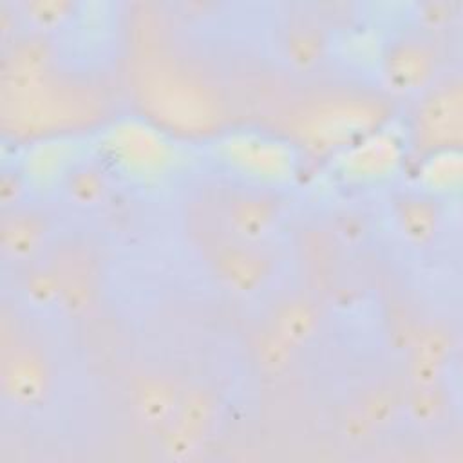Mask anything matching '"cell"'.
<instances>
[{
	"label": "cell",
	"instance_id": "cell-1",
	"mask_svg": "<svg viewBox=\"0 0 463 463\" xmlns=\"http://www.w3.org/2000/svg\"><path fill=\"white\" fill-rule=\"evenodd\" d=\"M134 89L143 110L177 132H210L224 118V101L213 85L174 58L146 56L136 71Z\"/></svg>",
	"mask_w": 463,
	"mask_h": 463
},
{
	"label": "cell",
	"instance_id": "cell-2",
	"mask_svg": "<svg viewBox=\"0 0 463 463\" xmlns=\"http://www.w3.org/2000/svg\"><path fill=\"white\" fill-rule=\"evenodd\" d=\"M101 110L92 89L54 76L51 71L25 83L0 87V118L5 132L18 137L49 134L89 125Z\"/></svg>",
	"mask_w": 463,
	"mask_h": 463
},
{
	"label": "cell",
	"instance_id": "cell-3",
	"mask_svg": "<svg viewBox=\"0 0 463 463\" xmlns=\"http://www.w3.org/2000/svg\"><path fill=\"white\" fill-rule=\"evenodd\" d=\"M385 118V109L374 98L354 92H327L304 101L289 118V132L313 150L351 145Z\"/></svg>",
	"mask_w": 463,
	"mask_h": 463
},
{
	"label": "cell",
	"instance_id": "cell-4",
	"mask_svg": "<svg viewBox=\"0 0 463 463\" xmlns=\"http://www.w3.org/2000/svg\"><path fill=\"white\" fill-rule=\"evenodd\" d=\"M461 81L452 80L430 89L412 118L416 145L430 152L454 150L461 141Z\"/></svg>",
	"mask_w": 463,
	"mask_h": 463
},
{
	"label": "cell",
	"instance_id": "cell-5",
	"mask_svg": "<svg viewBox=\"0 0 463 463\" xmlns=\"http://www.w3.org/2000/svg\"><path fill=\"white\" fill-rule=\"evenodd\" d=\"M105 146L121 168L141 177L161 174L172 154L163 134L141 121H125L114 127Z\"/></svg>",
	"mask_w": 463,
	"mask_h": 463
},
{
	"label": "cell",
	"instance_id": "cell-6",
	"mask_svg": "<svg viewBox=\"0 0 463 463\" xmlns=\"http://www.w3.org/2000/svg\"><path fill=\"white\" fill-rule=\"evenodd\" d=\"M215 412L212 391L195 385L179 396L172 418L165 425L163 447L172 459L190 458L203 443Z\"/></svg>",
	"mask_w": 463,
	"mask_h": 463
},
{
	"label": "cell",
	"instance_id": "cell-7",
	"mask_svg": "<svg viewBox=\"0 0 463 463\" xmlns=\"http://www.w3.org/2000/svg\"><path fill=\"white\" fill-rule=\"evenodd\" d=\"M51 369L43 353L29 344L4 347L0 385L4 396L18 405H34L49 391Z\"/></svg>",
	"mask_w": 463,
	"mask_h": 463
},
{
	"label": "cell",
	"instance_id": "cell-8",
	"mask_svg": "<svg viewBox=\"0 0 463 463\" xmlns=\"http://www.w3.org/2000/svg\"><path fill=\"white\" fill-rule=\"evenodd\" d=\"M387 83L396 90L423 89L434 76L436 52L432 45L418 36H403L389 43L382 56Z\"/></svg>",
	"mask_w": 463,
	"mask_h": 463
},
{
	"label": "cell",
	"instance_id": "cell-9",
	"mask_svg": "<svg viewBox=\"0 0 463 463\" xmlns=\"http://www.w3.org/2000/svg\"><path fill=\"white\" fill-rule=\"evenodd\" d=\"M226 157L250 175L280 179L291 172V152L257 136H235L226 143Z\"/></svg>",
	"mask_w": 463,
	"mask_h": 463
},
{
	"label": "cell",
	"instance_id": "cell-10",
	"mask_svg": "<svg viewBox=\"0 0 463 463\" xmlns=\"http://www.w3.org/2000/svg\"><path fill=\"white\" fill-rule=\"evenodd\" d=\"M400 161V143L389 132H371L360 141L351 143L344 156L342 166L349 177L376 179L394 170Z\"/></svg>",
	"mask_w": 463,
	"mask_h": 463
},
{
	"label": "cell",
	"instance_id": "cell-11",
	"mask_svg": "<svg viewBox=\"0 0 463 463\" xmlns=\"http://www.w3.org/2000/svg\"><path fill=\"white\" fill-rule=\"evenodd\" d=\"M452 338L449 331L441 326L429 324L414 333L411 345V364L409 373L412 385H430L436 383L441 367L450 356Z\"/></svg>",
	"mask_w": 463,
	"mask_h": 463
},
{
	"label": "cell",
	"instance_id": "cell-12",
	"mask_svg": "<svg viewBox=\"0 0 463 463\" xmlns=\"http://www.w3.org/2000/svg\"><path fill=\"white\" fill-rule=\"evenodd\" d=\"M215 268L221 279L235 291L250 293L266 277L269 266L260 251L244 246H224L217 251Z\"/></svg>",
	"mask_w": 463,
	"mask_h": 463
},
{
	"label": "cell",
	"instance_id": "cell-13",
	"mask_svg": "<svg viewBox=\"0 0 463 463\" xmlns=\"http://www.w3.org/2000/svg\"><path fill=\"white\" fill-rule=\"evenodd\" d=\"M279 215L273 197L264 194H242L230 203L228 221L237 235L244 241L262 239Z\"/></svg>",
	"mask_w": 463,
	"mask_h": 463
},
{
	"label": "cell",
	"instance_id": "cell-14",
	"mask_svg": "<svg viewBox=\"0 0 463 463\" xmlns=\"http://www.w3.org/2000/svg\"><path fill=\"white\" fill-rule=\"evenodd\" d=\"M179 402L175 383L166 376H143L134 389V403L145 423L150 427L166 425Z\"/></svg>",
	"mask_w": 463,
	"mask_h": 463
},
{
	"label": "cell",
	"instance_id": "cell-15",
	"mask_svg": "<svg viewBox=\"0 0 463 463\" xmlns=\"http://www.w3.org/2000/svg\"><path fill=\"white\" fill-rule=\"evenodd\" d=\"M394 213L402 233L418 244L427 242L434 235L439 221V212L432 199L416 194L400 197Z\"/></svg>",
	"mask_w": 463,
	"mask_h": 463
},
{
	"label": "cell",
	"instance_id": "cell-16",
	"mask_svg": "<svg viewBox=\"0 0 463 463\" xmlns=\"http://www.w3.org/2000/svg\"><path fill=\"white\" fill-rule=\"evenodd\" d=\"M45 235V222L31 212H11L4 215L0 241L5 253L22 259L31 255Z\"/></svg>",
	"mask_w": 463,
	"mask_h": 463
},
{
	"label": "cell",
	"instance_id": "cell-17",
	"mask_svg": "<svg viewBox=\"0 0 463 463\" xmlns=\"http://www.w3.org/2000/svg\"><path fill=\"white\" fill-rule=\"evenodd\" d=\"M71 157H72L71 143L60 137L58 139L43 137L29 148L24 159V174L34 183H47L65 172Z\"/></svg>",
	"mask_w": 463,
	"mask_h": 463
},
{
	"label": "cell",
	"instance_id": "cell-18",
	"mask_svg": "<svg viewBox=\"0 0 463 463\" xmlns=\"http://www.w3.org/2000/svg\"><path fill=\"white\" fill-rule=\"evenodd\" d=\"M315 326H317L315 307L302 298H293L284 302L275 311V317L269 327L295 347L313 333Z\"/></svg>",
	"mask_w": 463,
	"mask_h": 463
},
{
	"label": "cell",
	"instance_id": "cell-19",
	"mask_svg": "<svg viewBox=\"0 0 463 463\" xmlns=\"http://www.w3.org/2000/svg\"><path fill=\"white\" fill-rule=\"evenodd\" d=\"M461 163L454 150L432 152V157L423 168V179L432 190L450 188L459 183Z\"/></svg>",
	"mask_w": 463,
	"mask_h": 463
},
{
	"label": "cell",
	"instance_id": "cell-20",
	"mask_svg": "<svg viewBox=\"0 0 463 463\" xmlns=\"http://www.w3.org/2000/svg\"><path fill=\"white\" fill-rule=\"evenodd\" d=\"M324 40L320 31L311 25H298L291 29L288 36V54L291 61L300 67H307L322 54Z\"/></svg>",
	"mask_w": 463,
	"mask_h": 463
},
{
	"label": "cell",
	"instance_id": "cell-21",
	"mask_svg": "<svg viewBox=\"0 0 463 463\" xmlns=\"http://www.w3.org/2000/svg\"><path fill=\"white\" fill-rule=\"evenodd\" d=\"M67 190L76 203L92 204L103 195L105 181H103L101 172L96 166L85 165V166L74 168L69 174Z\"/></svg>",
	"mask_w": 463,
	"mask_h": 463
},
{
	"label": "cell",
	"instance_id": "cell-22",
	"mask_svg": "<svg viewBox=\"0 0 463 463\" xmlns=\"http://www.w3.org/2000/svg\"><path fill=\"white\" fill-rule=\"evenodd\" d=\"M445 407V398L436 383L430 385H412L409 394L411 416L420 423H430L439 418Z\"/></svg>",
	"mask_w": 463,
	"mask_h": 463
},
{
	"label": "cell",
	"instance_id": "cell-23",
	"mask_svg": "<svg viewBox=\"0 0 463 463\" xmlns=\"http://www.w3.org/2000/svg\"><path fill=\"white\" fill-rule=\"evenodd\" d=\"M293 345L279 336L271 327L262 331L257 338V360L266 371H280L288 365L293 354Z\"/></svg>",
	"mask_w": 463,
	"mask_h": 463
},
{
	"label": "cell",
	"instance_id": "cell-24",
	"mask_svg": "<svg viewBox=\"0 0 463 463\" xmlns=\"http://www.w3.org/2000/svg\"><path fill=\"white\" fill-rule=\"evenodd\" d=\"M25 291L36 304H52L60 300V279L54 269H34L27 275Z\"/></svg>",
	"mask_w": 463,
	"mask_h": 463
},
{
	"label": "cell",
	"instance_id": "cell-25",
	"mask_svg": "<svg viewBox=\"0 0 463 463\" xmlns=\"http://www.w3.org/2000/svg\"><path fill=\"white\" fill-rule=\"evenodd\" d=\"M72 7L67 0H33L25 4L27 16L40 27H49L58 24L67 16V11Z\"/></svg>",
	"mask_w": 463,
	"mask_h": 463
},
{
	"label": "cell",
	"instance_id": "cell-26",
	"mask_svg": "<svg viewBox=\"0 0 463 463\" xmlns=\"http://www.w3.org/2000/svg\"><path fill=\"white\" fill-rule=\"evenodd\" d=\"M394 412V396L383 387H378L367 394L364 400L362 414L371 425H380L387 421Z\"/></svg>",
	"mask_w": 463,
	"mask_h": 463
},
{
	"label": "cell",
	"instance_id": "cell-27",
	"mask_svg": "<svg viewBox=\"0 0 463 463\" xmlns=\"http://www.w3.org/2000/svg\"><path fill=\"white\" fill-rule=\"evenodd\" d=\"M421 18L430 27L441 25V24H445L450 18L449 5L445 2H427L423 5V9H421Z\"/></svg>",
	"mask_w": 463,
	"mask_h": 463
}]
</instances>
